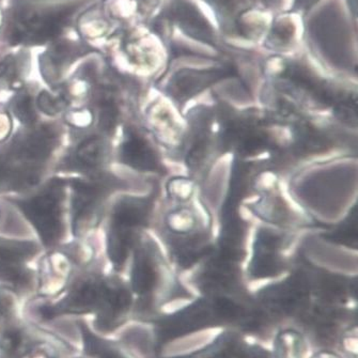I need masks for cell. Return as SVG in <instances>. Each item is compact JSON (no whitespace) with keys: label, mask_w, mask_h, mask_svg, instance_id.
<instances>
[{"label":"cell","mask_w":358,"mask_h":358,"mask_svg":"<svg viewBox=\"0 0 358 358\" xmlns=\"http://www.w3.org/2000/svg\"><path fill=\"white\" fill-rule=\"evenodd\" d=\"M60 199L62 184L55 183L41 195L20 203L24 215L31 222L46 245L54 244L62 234Z\"/></svg>","instance_id":"obj_1"},{"label":"cell","mask_w":358,"mask_h":358,"mask_svg":"<svg viewBox=\"0 0 358 358\" xmlns=\"http://www.w3.org/2000/svg\"><path fill=\"white\" fill-rule=\"evenodd\" d=\"M180 358H275L272 352L248 343L242 333L226 331L204 349Z\"/></svg>","instance_id":"obj_2"},{"label":"cell","mask_w":358,"mask_h":358,"mask_svg":"<svg viewBox=\"0 0 358 358\" xmlns=\"http://www.w3.org/2000/svg\"><path fill=\"white\" fill-rule=\"evenodd\" d=\"M105 287L96 282H85L70 296L56 307H44L42 315L44 317H54L59 313H82L100 308L104 295Z\"/></svg>","instance_id":"obj_3"},{"label":"cell","mask_w":358,"mask_h":358,"mask_svg":"<svg viewBox=\"0 0 358 358\" xmlns=\"http://www.w3.org/2000/svg\"><path fill=\"white\" fill-rule=\"evenodd\" d=\"M308 351V343L304 334L295 329H281L273 341V355L275 358H305Z\"/></svg>","instance_id":"obj_4"},{"label":"cell","mask_w":358,"mask_h":358,"mask_svg":"<svg viewBox=\"0 0 358 358\" xmlns=\"http://www.w3.org/2000/svg\"><path fill=\"white\" fill-rule=\"evenodd\" d=\"M54 143V133L50 129H41L26 139L20 153L27 161L44 162L52 153Z\"/></svg>","instance_id":"obj_5"},{"label":"cell","mask_w":358,"mask_h":358,"mask_svg":"<svg viewBox=\"0 0 358 358\" xmlns=\"http://www.w3.org/2000/svg\"><path fill=\"white\" fill-rule=\"evenodd\" d=\"M121 159L127 165L141 171H147L155 166L152 153L150 152L143 141L135 136H131L127 143H123Z\"/></svg>","instance_id":"obj_6"},{"label":"cell","mask_w":358,"mask_h":358,"mask_svg":"<svg viewBox=\"0 0 358 358\" xmlns=\"http://www.w3.org/2000/svg\"><path fill=\"white\" fill-rule=\"evenodd\" d=\"M75 196L73 200V216H74V224H76L80 220H84L86 216L92 211L98 198V188L85 182H74Z\"/></svg>","instance_id":"obj_7"},{"label":"cell","mask_w":358,"mask_h":358,"mask_svg":"<svg viewBox=\"0 0 358 358\" xmlns=\"http://www.w3.org/2000/svg\"><path fill=\"white\" fill-rule=\"evenodd\" d=\"M133 290L141 295H148L155 286V272L145 259H138L131 275Z\"/></svg>","instance_id":"obj_8"},{"label":"cell","mask_w":358,"mask_h":358,"mask_svg":"<svg viewBox=\"0 0 358 358\" xmlns=\"http://www.w3.org/2000/svg\"><path fill=\"white\" fill-rule=\"evenodd\" d=\"M104 155L105 145L102 139L90 137L80 143L76 152V159L85 167L94 168L102 163Z\"/></svg>","instance_id":"obj_9"},{"label":"cell","mask_w":358,"mask_h":358,"mask_svg":"<svg viewBox=\"0 0 358 358\" xmlns=\"http://www.w3.org/2000/svg\"><path fill=\"white\" fill-rule=\"evenodd\" d=\"M32 243L0 241V262L20 263L34 252Z\"/></svg>","instance_id":"obj_10"},{"label":"cell","mask_w":358,"mask_h":358,"mask_svg":"<svg viewBox=\"0 0 358 358\" xmlns=\"http://www.w3.org/2000/svg\"><path fill=\"white\" fill-rule=\"evenodd\" d=\"M0 279L20 287L27 284L29 276L20 263L0 262Z\"/></svg>","instance_id":"obj_11"},{"label":"cell","mask_w":358,"mask_h":358,"mask_svg":"<svg viewBox=\"0 0 358 358\" xmlns=\"http://www.w3.org/2000/svg\"><path fill=\"white\" fill-rule=\"evenodd\" d=\"M24 337L21 331L9 329L0 334V348L8 354H16L23 345Z\"/></svg>","instance_id":"obj_12"},{"label":"cell","mask_w":358,"mask_h":358,"mask_svg":"<svg viewBox=\"0 0 358 358\" xmlns=\"http://www.w3.org/2000/svg\"><path fill=\"white\" fill-rule=\"evenodd\" d=\"M14 113L24 124H32L36 121V114L30 96H20L14 105Z\"/></svg>","instance_id":"obj_13"},{"label":"cell","mask_w":358,"mask_h":358,"mask_svg":"<svg viewBox=\"0 0 358 358\" xmlns=\"http://www.w3.org/2000/svg\"><path fill=\"white\" fill-rule=\"evenodd\" d=\"M117 122V109L110 101H104L101 105L100 127L103 131H110Z\"/></svg>","instance_id":"obj_14"},{"label":"cell","mask_w":358,"mask_h":358,"mask_svg":"<svg viewBox=\"0 0 358 358\" xmlns=\"http://www.w3.org/2000/svg\"><path fill=\"white\" fill-rule=\"evenodd\" d=\"M38 106L48 116L58 114L64 107V101L60 99H54L50 93L42 92L38 98Z\"/></svg>","instance_id":"obj_15"},{"label":"cell","mask_w":358,"mask_h":358,"mask_svg":"<svg viewBox=\"0 0 358 358\" xmlns=\"http://www.w3.org/2000/svg\"><path fill=\"white\" fill-rule=\"evenodd\" d=\"M12 304L11 301L7 297L0 295V321L8 317L11 313Z\"/></svg>","instance_id":"obj_16"},{"label":"cell","mask_w":358,"mask_h":358,"mask_svg":"<svg viewBox=\"0 0 358 358\" xmlns=\"http://www.w3.org/2000/svg\"><path fill=\"white\" fill-rule=\"evenodd\" d=\"M310 358H343V356L331 351V350H320L315 352Z\"/></svg>","instance_id":"obj_17"},{"label":"cell","mask_w":358,"mask_h":358,"mask_svg":"<svg viewBox=\"0 0 358 358\" xmlns=\"http://www.w3.org/2000/svg\"><path fill=\"white\" fill-rule=\"evenodd\" d=\"M9 176V169L3 161H0V183L7 179Z\"/></svg>","instance_id":"obj_18"}]
</instances>
